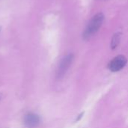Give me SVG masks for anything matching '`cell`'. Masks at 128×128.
I'll list each match as a JSON object with an SVG mask.
<instances>
[{
	"label": "cell",
	"mask_w": 128,
	"mask_h": 128,
	"mask_svg": "<svg viewBox=\"0 0 128 128\" xmlns=\"http://www.w3.org/2000/svg\"><path fill=\"white\" fill-rule=\"evenodd\" d=\"M104 20V16L102 13H98L94 15L88 23L83 32V38L85 40H88L92 36H94L101 27Z\"/></svg>",
	"instance_id": "cell-1"
},
{
	"label": "cell",
	"mask_w": 128,
	"mask_h": 128,
	"mask_svg": "<svg viewBox=\"0 0 128 128\" xmlns=\"http://www.w3.org/2000/svg\"><path fill=\"white\" fill-rule=\"evenodd\" d=\"M128 62V59L124 56L119 55L111 60L108 64V68L112 72H118L123 69Z\"/></svg>",
	"instance_id": "cell-2"
},
{
	"label": "cell",
	"mask_w": 128,
	"mask_h": 128,
	"mask_svg": "<svg viewBox=\"0 0 128 128\" xmlns=\"http://www.w3.org/2000/svg\"><path fill=\"white\" fill-rule=\"evenodd\" d=\"M73 59H74L73 54H68L63 58V59L61 61V62L58 65V68L57 74H56L58 79H61L64 76V75L65 74V73L70 68V66L73 62Z\"/></svg>",
	"instance_id": "cell-3"
},
{
	"label": "cell",
	"mask_w": 128,
	"mask_h": 128,
	"mask_svg": "<svg viewBox=\"0 0 128 128\" xmlns=\"http://www.w3.org/2000/svg\"><path fill=\"white\" fill-rule=\"evenodd\" d=\"M23 122L26 128H35L39 125L40 122V118L38 115L30 112L25 116Z\"/></svg>",
	"instance_id": "cell-4"
},
{
	"label": "cell",
	"mask_w": 128,
	"mask_h": 128,
	"mask_svg": "<svg viewBox=\"0 0 128 128\" xmlns=\"http://www.w3.org/2000/svg\"><path fill=\"white\" fill-rule=\"evenodd\" d=\"M120 40H121V33L120 32L116 33L113 35V37L112 38V41H111L112 50H115L116 48H117V46H118V44L120 43Z\"/></svg>",
	"instance_id": "cell-5"
},
{
	"label": "cell",
	"mask_w": 128,
	"mask_h": 128,
	"mask_svg": "<svg viewBox=\"0 0 128 128\" xmlns=\"http://www.w3.org/2000/svg\"><path fill=\"white\" fill-rule=\"evenodd\" d=\"M83 114H84V112H82V113L79 116V117H78V118H77V119H76V122L80 121V119H81V118H82V117Z\"/></svg>",
	"instance_id": "cell-6"
}]
</instances>
